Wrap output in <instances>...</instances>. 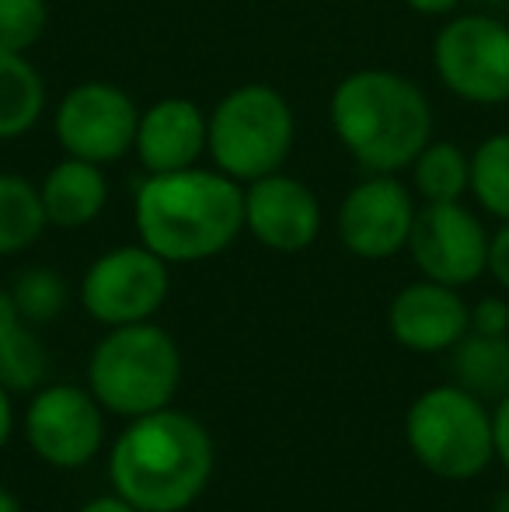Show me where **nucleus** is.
Returning a JSON list of instances; mask_svg holds the SVG:
<instances>
[{
    "mask_svg": "<svg viewBox=\"0 0 509 512\" xmlns=\"http://www.w3.org/2000/svg\"><path fill=\"white\" fill-rule=\"evenodd\" d=\"M136 234L168 265L206 262L245 230V189L224 171L185 168L147 175L136 189Z\"/></svg>",
    "mask_w": 509,
    "mask_h": 512,
    "instance_id": "obj_1",
    "label": "nucleus"
},
{
    "mask_svg": "<svg viewBox=\"0 0 509 512\" xmlns=\"http://www.w3.org/2000/svg\"><path fill=\"white\" fill-rule=\"evenodd\" d=\"M213 439L192 415L161 408L123 429L109 457L116 495L140 512H182L206 492Z\"/></svg>",
    "mask_w": 509,
    "mask_h": 512,
    "instance_id": "obj_2",
    "label": "nucleus"
},
{
    "mask_svg": "<svg viewBox=\"0 0 509 512\" xmlns=\"http://www.w3.org/2000/svg\"><path fill=\"white\" fill-rule=\"evenodd\" d=\"M332 129L346 154L370 175H394L433 140V105L422 88L394 70H356L328 102Z\"/></svg>",
    "mask_w": 509,
    "mask_h": 512,
    "instance_id": "obj_3",
    "label": "nucleus"
},
{
    "mask_svg": "<svg viewBox=\"0 0 509 512\" xmlns=\"http://www.w3.org/2000/svg\"><path fill=\"white\" fill-rule=\"evenodd\" d=\"M88 380L102 408L140 418L171 405L182 380V352L157 324H119L95 345Z\"/></svg>",
    "mask_w": 509,
    "mask_h": 512,
    "instance_id": "obj_4",
    "label": "nucleus"
},
{
    "mask_svg": "<svg viewBox=\"0 0 509 512\" xmlns=\"http://www.w3.org/2000/svg\"><path fill=\"white\" fill-rule=\"evenodd\" d=\"M297 136L293 108L269 84H241L210 112L206 154L217 171L248 185L286 164Z\"/></svg>",
    "mask_w": 509,
    "mask_h": 512,
    "instance_id": "obj_5",
    "label": "nucleus"
},
{
    "mask_svg": "<svg viewBox=\"0 0 509 512\" xmlns=\"http://www.w3.org/2000/svg\"><path fill=\"white\" fill-rule=\"evenodd\" d=\"M405 439L415 460L447 481L478 478L496 457L492 415L461 384L419 394L405 415Z\"/></svg>",
    "mask_w": 509,
    "mask_h": 512,
    "instance_id": "obj_6",
    "label": "nucleus"
},
{
    "mask_svg": "<svg viewBox=\"0 0 509 512\" xmlns=\"http://www.w3.org/2000/svg\"><path fill=\"white\" fill-rule=\"evenodd\" d=\"M433 67L461 102H509V25L492 14H457L436 32Z\"/></svg>",
    "mask_w": 509,
    "mask_h": 512,
    "instance_id": "obj_7",
    "label": "nucleus"
},
{
    "mask_svg": "<svg viewBox=\"0 0 509 512\" xmlns=\"http://www.w3.org/2000/svg\"><path fill=\"white\" fill-rule=\"evenodd\" d=\"M171 290L168 262L147 244H123L95 258L81 283V304L98 324H140L164 307Z\"/></svg>",
    "mask_w": 509,
    "mask_h": 512,
    "instance_id": "obj_8",
    "label": "nucleus"
},
{
    "mask_svg": "<svg viewBox=\"0 0 509 512\" xmlns=\"http://www.w3.org/2000/svg\"><path fill=\"white\" fill-rule=\"evenodd\" d=\"M53 122L63 154L105 168L136 147L140 108L119 84L84 81L60 98Z\"/></svg>",
    "mask_w": 509,
    "mask_h": 512,
    "instance_id": "obj_9",
    "label": "nucleus"
},
{
    "mask_svg": "<svg viewBox=\"0 0 509 512\" xmlns=\"http://www.w3.org/2000/svg\"><path fill=\"white\" fill-rule=\"evenodd\" d=\"M102 401L74 384H49L25 411V436L49 467L74 471L98 457L105 439Z\"/></svg>",
    "mask_w": 509,
    "mask_h": 512,
    "instance_id": "obj_10",
    "label": "nucleus"
},
{
    "mask_svg": "<svg viewBox=\"0 0 509 512\" xmlns=\"http://www.w3.org/2000/svg\"><path fill=\"white\" fill-rule=\"evenodd\" d=\"M415 265L443 286H468L489 269V234L461 203H426L415 213L408 237Z\"/></svg>",
    "mask_w": 509,
    "mask_h": 512,
    "instance_id": "obj_11",
    "label": "nucleus"
},
{
    "mask_svg": "<svg viewBox=\"0 0 509 512\" xmlns=\"http://www.w3.org/2000/svg\"><path fill=\"white\" fill-rule=\"evenodd\" d=\"M412 192L394 175H370L346 192L339 206V237L356 258L381 262L408 248L415 223Z\"/></svg>",
    "mask_w": 509,
    "mask_h": 512,
    "instance_id": "obj_12",
    "label": "nucleus"
},
{
    "mask_svg": "<svg viewBox=\"0 0 509 512\" xmlns=\"http://www.w3.org/2000/svg\"><path fill=\"white\" fill-rule=\"evenodd\" d=\"M245 230L262 248L279 251V255H297L318 241L321 203L300 178L272 171L258 182H248Z\"/></svg>",
    "mask_w": 509,
    "mask_h": 512,
    "instance_id": "obj_13",
    "label": "nucleus"
},
{
    "mask_svg": "<svg viewBox=\"0 0 509 512\" xmlns=\"http://www.w3.org/2000/svg\"><path fill=\"white\" fill-rule=\"evenodd\" d=\"M387 328L394 342L412 352H443L454 349L471 331V310L457 297L454 286L422 279L391 300Z\"/></svg>",
    "mask_w": 509,
    "mask_h": 512,
    "instance_id": "obj_14",
    "label": "nucleus"
},
{
    "mask_svg": "<svg viewBox=\"0 0 509 512\" xmlns=\"http://www.w3.org/2000/svg\"><path fill=\"white\" fill-rule=\"evenodd\" d=\"M210 140V115L189 98H161L140 112L136 157L150 175L196 168Z\"/></svg>",
    "mask_w": 509,
    "mask_h": 512,
    "instance_id": "obj_15",
    "label": "nucleus"
},
{
    "mask_svg": "<svg viewBox=\"0 0 509 512\" xmlns=\"http://www.w3.org/2000/svg\"><path fill=\"white\" fill-rule=\"evenodd\" d=\"M39 196L46 206V220L53 227L77 230L102 216L105 203H109V178H105L102 164L63 157L60 164L46 171Z\"/></svg>",
    "mask_w": 509,
    "mask_h": 512,
    "instance_id": "obj_16",
    "label": "nucleus"
},
{
    "mask_svg": "<svg viewBox=\"0 0 509 512\" xmlns=\"http://www.w3.org/2000/svg\"><path fill=\"white\" fill-rule=\"evenodd\" d=\"M49 373L46 345L25 328L11 290H0V384L7 391H35Z\"/></svg>",
    "mask_w": 509,
    "mask_h": 512,
    "instance_id": "obj_17",
    "label": "nucleus"
},
{
    "mask_svg": "<svg viewBox=\"0 0 509 512\" xmlns=\"http://www.w3.org/2000/svg\"><path fill=\"white\" fill-rule=\"evenodd\" d=\"M46 112L42 74L25 60V53L0 49V140H18L39 126Z\"/></svg>",
    "mask_w": 509,
    "mask_h": 512,
    "instance_id": "obj_18",
    "label": "nucleus"
},
{
    "mask_svg": "<svg viewBox=\"0 0 509 512\" xmlns=\"http://www.w3.org/2000/svg\"><path fill=\"white\" fill-rule=\"evenodd\" d=\"M454 373L475 398H503L509 394V338L464 335L454 345Z\"/></svg>",
    "mask_w": 509,
    "mask_h": 512,
    "instance_id": "obj_19",
    "label": "nucleus"
},
{
    "mask_svg": "<svg viewBox=\"0 0 509 512\" xmlns=\"http://www.w3.org/2000/svg\"><path fill=\"white\" fill-rule=\"evenodd\" d=\"M49 227L42 196L28 178L0 171V255L32 248Z\"/></svg>",
    "mask_w": 509,
    "mask_h": 512,
    "instance_id": "obj_20",
    "label": "nucleus"
},
{
    "mask_svg": "<svg viewBox=\"0 0 509 512\" xmlns=\"http://www.w3.org/2000/svg\"><path fill=\"white\" fill-rule=\"evenodd\" d=\"M412 178L426 203H461L464 192H471V157L450 140H429L412 161Z\"/></svg>",
    "mask_w": 509,
    "mask_h": 512,
    "instance_id": "obj_21",
    "label": "nucleus"
},
{
    "mask_svg": "<svg viewBox=\"0 0 509 512\" xmlns=\"http://www.w3.org/2000/svg\"><path fill=\"white\" fill-rule=\"evenodd\" d=\"M471 196L496 220H509V133H496L471 154Z\"/></svg>",
    "mask_w": 509,
    "mask_h": 512,
    "instance_id": "obj_22",
    "label": "nucleus"
},
{
    "mask_svg": "<svg viewBox=\"0 0 509 512\" xmlns=\"http://www.w3.org/2000/svg\"><path fill=\"white\" fill-rule=\"evenodd\" d=\"M11 297L28 324H46L60 317V310L67 307V283L53 269L35 265V269H25L14 279Z\"/></svg>",
    "mask_w": 509,
    "mask_h": 512,
    "instance_id": "obj_23",
    "label": "nucleus"
},
{
    "mask_svg": "<svg viewBox=\"0 0 509 512\" xmlns=\"http://www.w3.org/2000/svg\"><path fill=\"white\" fill-rule=\"evenodd\" d=\"M49 28L46 0H0V49L28 53Z\"/></svg>",
    "mask_w": 509,
    "mask_h": 512,
    "instance_id": "obj_24",
    "label": "nucleus"
},
{
    "mask_svg": "<svg viewBox=\"0 0 509 512\" xmlns=\"http://www.w3.org/2000/svg\"><path fill=\"white\" fill-rule=\"evenodd\" d=\"M471 331L478 335H509V304L499 297L482 300L471 310Z\"/></svg>",
    "mask_w": 509,
    "mask_h": 512,
    "instance_id": "obj_25",
    "label": "nucleus"
},
{
    "mask_svg": "<svg viewBox=\"0 0 509 512\" xmlns=\"http://www.w3.org/2000/svg\"><path fill=\"white\" fill-rule=\"evenodd\" d=\"M489 272L503 290H509V220L496 230V237H489Z\"/></svg>",
    "mask_w": 509,
    "mask_h": 512,
    "instance_id": "obj_26",
    "label": "nucleus"
},
{
    "mask_svg": "<svg viewBox=\"0 0 509 512\" xmlns=\"http://www.w3.org/2000/svg\"><path fill=\"white\" fill-rule=\"evenodd\" d=\"M492 439H496V457L509 467V394L499 398V408L492 415Z\"/></svg>",
    "mask_w": 509,
    "mask_h": 512,
    "instance_id": "obj_27",
    "label": "nucleus"
},
{
    "mask_svg": "<svg viewBox=\"0 0 509 512\" xmlns=\"http://www.w3.org/2000/svg\"><path fill=\"white\" fill-rule=\"evenodd\" d=\"M415 14H426V18H443V14H454L464 0H405Z\"/></svg>",
    "mask_w": 509,
    "mask_h": 512,
    "instance_id": "obj_28",
    "label": "nucleus"
},
{
    "mask_svg": "<svg viewBox=\"0 0 509 512\" xmlns=\"http://www.w3.org/2000/svg\"><path fill=\"white\" fill-rule=\"evenodd\" d=\"M14 432V408H11V391H7L4 384H0V450L7 446V439H11Z\"/></svg>",
    "mask_w": 509,
    "mask_h": 512,
    "instance_id": "obj_29",
    "label": "nucleus"
},
{
    "mask_svg": "<svg viewBox=\"0 0 509 512\" xmlns=\"http://www.w3.org/2000/svg\"><path fill=\"white\" fill-rule=\"evenodd\" d=\"M77 512H140V509H136L133 502H126L123 495H105V499L88 502V506L77 509Z\"/></svg>",
    "mask_w": 509,
    "mask_h": 512,
    "instance_id": "obj_30",
    "label": "nucleus"
},
{
    "mask_svg": "<svg viewBox=\"0 0 509 512\" xmlns=\"http://www.w3.org/2000/svg\"><path fill=\"white\" fill-rule=\"evenodd\" d=\"M0 512H25V509H21V502L7 488H0Z\"/></svg>",
    "mask_w": 509,
    "mask_h": 512,
    "instance_id": "obj_31",
    "label": "nucleus"
},
{
    "mask_svg": "<svg viewBox=\"0 0 509 512\" xmlns=\"http://www.w3.org/2000/svg\"><path fill=\"white\" fill-rule=\"evenodd\" d=\"M492 512H509V488L496 499V506H492Z\"/></svg>",
    "mask_w": 509,
    "mask_h": 512,
    "instance_id": "obj_32",
    "label": "nucleus"
},
{
    "mask_svg": "<svg viewBox=\"0 0 509 512\" xmlns=\"http://www.w3.org/2000/svg\"><path fill=\"white\" fill-rule=\"evenodd\" d=\"M485 4H509V0H485Z\"/></svg>",
    "mask_w": 509,
    "mask_h": 512,
    "instance_id": "obj_33",
    "label": "nucleus"
}]
</instances>
